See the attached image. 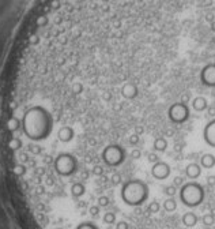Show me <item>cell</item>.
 Returning <instances> with one entry per match:
<instances>
[{
	"instance_id": "1",
	"label": "cell",
	"mask_w": 215,
	"mask_h": 229,
	"mask_svg": "<svg viewBox=\"0 0 215 229\" xmlns=\"http://www.w3.org/2000/svg\"><path fill=\"white\" fill-rule=\"evenodd\" d=\"M148 198V186L139 179L128 180L121 186V199L128 206H140Z\"/></svg>"
},
{
	"instance_id": "2",
	"label": "cell",
	"mask_w": 215,
	"mask_h": 229,
	"mask_svg": "<svg viewBox=\"0 0 215 229\" xmlns=\"http://www.w3.org/2000/svg\"><path fill=\"white\" fill-rule=\"evenodd\" d=\"M206 192L203 186L196 182H189L180 188V200L188 207H196L204 200Z\"/></svg>"
},
{
	"instance_id": "3",
	"label": "cell",
	"mask_w": 215,
	"mask_h": 229,
	"mask_svg": "<svg viewBox=\"0 0 215 229\" xmlns=\"http://www.w3.org/2000/svg\"><path fill=\"white\" fill-rule=\"evenodd\" d=\"M53 166H55V170L57 175L67 177V176H72L78 170V159L74 154L60 153L55 158Z\"/></svg>"
},
{
	"instance_id": "4",
	"label": "cell",
	"mask_w": 215,
	"mask_h": 229,
	"mask_svg": "<svg viewBox=\"0 0 215 229\" xmlns=\"http://www.w3.org/2000/svg\"><path fill=\"white\" fill-rule=\"evenodd\" d=\"M102 161H104L108 166H120L125 161L127 158V151L123 146L120 145H108L104 150H102Z\"/></svg>"
},
{
	"instance_id": "5",
	"label": "cell",
	"mask_w": 215,
	"mask_h": 229,
	"mask_svg": "<svg viewBox=\"0 0 215 229\" xmlns=\"http://www.w3.org/2000/svg\"><path fill=\"white\" fill-rule=\"evenodd\" d=\"M189 114H191V110H189V106L185 102L172 104L168 109L169 120L174 123V124H183V123H185L189 119Z\"/></svg>"
},
{
	"instance_id": "6",
	"label": "cell",
	"mask_w": 215,
	"mask_h": 229,
	"mask_svg": "<svg viewBox=\"0 0 215 229\" xmlns=\"http://www.w3.org/2000/svg\"><path fill=\"white\" fill-rule=\"evenodd\" d=\"M200 82L207 87H215V63H210L201 68Z\"/></svg>"
},
{
	"instance_id": "7",
	"label": "cell",
	"mask_w": 215,
	"mask_h": 229,
	"mask_svg": "<svg viewBox=\"0 0 215 229\" xmlns=\"http://www.w3.org/2000/svg\"><path fill=\"white\" fill-rule=\"evenodd\" d=\"M151 175H152V177H155L157 180H165V179L169 177V175H170V166L163 161H158V162L152 164Z\"/></svg>"
},
{
	"instance_id": "8",
	"label": "cell",
	"mask_w": 215,
	"mask_h": 229,
	"mask_svg": "<svg viewBox=\"0 0 215 229\" xmlns=\"http://www.w3.org/2000/svg\"><path fill=\"white\" fill-rule=\"evenodd\" d=\"M203 139L208 146L215 147V119L206 124L203 130Z\"/></svg>"
},
{
	"instance_id": "9",
	"label": "cell",
	"mask_w": 215,
	"mask_h": 229,
	"mask_svg": "<svg viewBox=\"0 0 215 229\" xmlns=\"http://www.w3.org/2000/svg\"><path fill=\"white\" fill-rule=\"evenodd\" d=\"M75 138V130L71 126H61L57 131V139L63 143H69Z\"/></svg>"
},
{
	"instance_id": "10",
	"label": "cell",
	"mask_w": 215,
	"mask_h": 229,
	"mask_svg": "<svg viewBox=\"0 0 215 229\" xmlns=\"http://www.w3.org/2000/svg\"><path fill=\"white\" fill-rule=\"evenodd\" d=\"M121 94L127 100H134L138 96V86L135 83H132V82H125L124 86L121 87Z\"/></svg>"
},
{
	"instance_id": "11",
	"label": "cell",
	"mask_w": 215,
	"mask_h": 229,
	"mask_svg": "<svg viewBox=\"0 0 215 229\" xmlns=\"http://www.w3.org/2000/svg\"><path fill=\"white\" fill-rule=\"evenodd\" d=\"M185 175H187L188 179L195 180L201 175V166L199 165V164H195V162L189 164V165L185 168Z\"/></svg>"
},
{
	"instance_id": "12",
	"label": "cell",
	"mask_w": 215,
	"mask_h": 229,
	"mask_svg": "<svg viewBox=\"0 0 215 229\" xmlns=\"http://www.w3.org/2000/svg\"><path fill=\"white\" fill-rule=\"evenodd\" d=\"M192 108L195 109L196 112H203V110H206L208 108V102L204 97H201V96L195 97L192 100Z\"/></svg>"
},
{
	"instance_id": "13",
	"label": "cell",
	"mask_w": 215,
	"mask_h": 229,
	"mask_svg": "<svg viewBox=\"0 0 215 229\" xmlns=\"http://www.w3.org/2000/svg\"><path fill=\"white\" fill-rule=\"evenodd\" d=\"M197 215L195 214V213H192V211H188V213H185V214L183 215V218H181V221H183V224L185 225V226H188V228H192V226H195V225L197 224Z\"/></svg>"
},
{
	"instance_id": "14",
	"label": "cell",
	"mask_w": 215,
	"mask_h": 229,
	"mask_svg": "<svg viewBox=\"0 0 215 229\" xmlns=\"http://www.w3.org/2000/svg\"><path fill=\"white\" fill-rule=\"evenodd\" d=\"M200 165L206 168V169H210V168L215 166V155L212 154H204L203 157L200 158Z\"/></svg>"
},
{
	"instance_id": "15",
	"label": "cell",
	"mask_w": 215,
	"mask_h": 229,
	"mask_svg": "<svg viewBox=\"0 0 215 229\" xmlns=\"http://www.w3.org/2000/svg\"><path fill=\"white\" fill-rule=\"evenodd\" d=\"M152 146H154L155 151H165L166 150V147H168V141L163 137H158V138H155L154 145Z\"/></svg>"
},
{
	"instance_id": "16",
	"label": "cell",
	"mask_w": 215,
	"mask_h": 229,
	"mask_svg": "<svg viewBox=\"0 0 215 229\" xmlns=\"http://www.w3.org/2000/svg\"><path fill=\"white\" fill-rule=\"evenodd\" d=\"M85 191H86V188L82 183H74L72 187H71V194L74 196H76V198H79V196L83 195Z\"/></svg>"
},
{
	"instance_id": "17",
	"label": "cell",
	"mask_w": 215,
	"mask_h": 229,
	"mask_svg": "<svg viewBox=\"0 0 215 229\" xmlns=\"http://www.w3.org/2000/svg\"><path fill=\"white\" fill-rule=\"evenodd\" d=\"M163 209H165V210H166L168 213L174 211L176 209H177V202H176V199H174V198H168V199L163 202Z\"/></svg>"
},
{
	"instance_id": "18",
	"label": "cell",
	"mask_w": 215,
	"mask_h": 229,
	"mask_svg": "<svg viewBox=\"0 0 215 229\" xmlns=\"http://www.w3.org/2000/svg\"><path fill=\"white\" fill-rule=\"evenodd\" d=\"M102 218H104V222L108 224V225H112V224L116 222V215H114V213H112V211L105 213Z\"/></svg>"
},
{
	"instance_id": "19",
	"label": "cell",
	"mask_w": 215,
	"mask_h": 229,
	"mask_svg": "<svg viewBox=\"0 0 215 229\" xmlns=\"http://www.w3.org/2000/svg\"><path fill=\"white\" fill-rule=\"evenodd\" d=\"M201 221H203V224L206 225V226H211V225L215 224V217H214V214H210V213H208V214L203 215Z\"/></svg>"
},
{
	"instance_id": "20",
	"label": "cell",
	"mask_w": 215,
	"mask_h": 229,
	"mask_svg": "<svg viewBox=\"0 0 215 229\" xmlns=\"http://www.w3.org/2000/svg\"><path fill=\"white\" fill-rule=\"evenodd\" d=\"M76 229H98V226L94 222H89V221H86V222H82L76 226Z\"/></svg>"
},
{
	"instance_id": "21",
	"label": "cell",
	"mask_w": 215,
	"mask_h": 229,
	"mask_svg": "<svg viewBox=\"0 0 215 229\" xmlns=\"http://www.w3.org/2000/svg\"><path fill=\"white\" fill-rule=\"evenodd\" d=\"M176 192H177L176 186H168L166 188H165V194H166L168 196H170V198H173V196L176 195Z\"/></svg>"
},
{
	"instance_id": "22",
	"label": "cell",
	"mask_w": 215,
	"mask_h": 229,
	"mask_svg": "<svg viewBox=\"0 0 215 229\" xmlns=\"http://www.w3.org/2000/svg\"><path fill=\"white\" fill-rule=\"evenodd\" d=\"M159 209H161V204L157 202V200H154V202H151L148 204V210H150V213H158Z\"/></svg>"
},
{
	"instance_id": "23",
	"label": "cell",
	"mask_w": 215,
	"mask_h": 229,
	"mask_svg": "<svg viewBox=\"0 0 215 229\" xmlns=\"http://www.w3.org/2000/svg\"><path fill=\"white\" fill-rule=\"evenodd\" d=\"M109 204V198L108 196H100L98 198V206L100 207H106Z\"/></svg>"
},
{
	"instance_id": "24",
	"label": "cell",
	"mask_w": 215,
	"mask_h": 229,
	"mask_svg": "<svg viewBox=\"0 0 215 229\" xmlns=\"http://www.w3.org/2000/svg\"><path fill=\"white\" fill-rule=\"evenodd\" d=\"M14 172H15V175H18V176H23L25 173H26V168H25L23 165H16L14 168Z\"/></svg>"
},
{
	"instance_id": "25",
	"label": "cell",
	"mask_w": 215,
	"mask_h": 229,
	"mask_svg": "<svg viewBox=\"0 0 215 229\" xmlns=\"http://www.w3.org/2000/svg\"><path fill=\"white\" fill-rule=\"evenodd\" d=\"M147 159H148V162L155 164V162L159 161V157H158V154H157V153H150L147 155Z\"/></svg>"
},
{
	"instance_id": "26",
	"label": "cell",
	"mask_w": 215,
	"mask_h": 229,
	"mask_svg": "<svg viewBox=\"0 0 215 229\" xmlns=\"http://www.w3.org/2000/svg\"><path fill=\"white\" fill-rule=\"evenodd\" d=\"M116 229H130V224L127 221H119L116 224Z\"/></svg>"
},
{
	"instance_id": "27",
	"label": "cell",
	"mask_w": 215,
	"mask_h": 229,
	"mask_svg": "<svg viewBox=\"0 0 215 229\" xmlns=\"http://www.w3.org/2000/svg\"><path fill=\"white\" fill-rule=\"evenodd\" d=\"M184 184V179L180 177V176H177V177H174V182H173V186L176 187H181Z\"/></svg>"
},
{
	"instance_id": "28",
	"label": "cell",
	"mask_w": 215,
	"mask_h": 229,
	"mask_svg": "<svg viewBox=\"0 0 215 229\" xmlns=\"http://www.w3.org/2000/svg\"><path fill=\"white\" fill-rule=\"evenodd\" d=\"M140 155H142V151H140L139 149H134V150L131 151V157H132V158H135V159L140 158Z\"/></svg>"
},
{
	"instance_id": "29",
	"label": "cell",
	"mask_w": 215,
	"mask_h": 229,
	"mask_svg": "<svg viewBox=\"0 0 215 229\" xmlns=\"http://www.w3.org/2000/svg\"><path fill=\"white\" fill-rule=\"evenodd\" d=\"M90 214L97 217L98 214H100V206H91L90 207Z\"/></svg>"
},
{
	"instance_id": "30",
	"label": "cell",
	"mask_w": 215,
	"mask_h": 229,
	"mask_svg": "<svg viewBox=\"0 0 215 229\" xmlns=\"http://www.w3.org/2000/svg\"><path fill=\"white\" fill-rule=\"evenodd\" d=\"M112 183H113V184H120V183H121V176H120V175H113V176H112Z\"/></svg>"
},
{
	"instance_id": "31",
	"label": "cell",
	"mask_w": 215,
	"mask_h": 229,
	"mask_svg": "<svg viewBox=\"0 0 215 229\" xmlns=\"http://www.w3.org/2000/svg\"><path fill=\"white\" fill-rule=\"evenodd\" d=\"M207 114H208V116H211V117H215V106L214 105H211V106H208V108H207Z\"/></svg>"
},
{
	"instance_id": "32",
	"label": "cell",
	"mask_w": 215,
	"mask_h": 229,
	"mask_svg": "<svg viewBox=\"0 0 215 229\" xmlns=\"http://www.w3.org/2000/svg\"><path fill=\"white\" fill-rule=\"evenodd\" d=\"M130 142H131V145H136V143H139V137L136 134L132 135L131 139H130Z\"/></svg>"
},
{
	"instance_id": "33",
	"label": "cell",
	"mask_w": 215,
	"mask_h": 229,
	"mask_svg": "<svg viewBox=\"0 0 215 229\" xmlns=\"http://www.w3.org/2000/svg\"><path fill=\"white\" fill-rule=\"evenodd\" d=\"M93 172H94L96 175H102V168H101V166H96V168L93 169Z\"/></svg>"
},
{
	"instance_id": "34",
	"label": "cell",
	"mask_w": 215,
	"mask_h": 229,
	"mask_svg": "<svg viewBox=\"0 0 215 229\" xmlns=\"http://www.w3.org/2000/svg\"><path fill=\"white\" fill-rule=\"evenodd\" d=\"M207 182H208L210 186H215V176H210L207 179Z\"/></svg>"
},
{
	"instance_id": "35",
	"label": "cell",
	"mask_w": 215,
	"mask_h": 229,
	"mask_svg": "<svg viewBox=\"0 0 215 229\" xmlns=\"http://www.w3.org/2000/svg\"><path fill=\"white\" fill-rule=\"evenodd\" d=\"M188 101H189V94L187 93V94H184V96H183V101H181V102H185V104H187Z\"/></svg>"
},
{
	"instance_id": "36",
	"label": "cell",
	"mask_w": 215,
	"mask_h": 229,
	"mask_svg": "<svg viewBox=\"0 0 215 229\" xmlns=\"http://www.w3.org/2000/svg\"><path fill=\"white\" fill-rule=\"evenodd\" d=\"M211 30L215 31V20H211Z\"/></svg>"
},
{
	"instance_id": "37",
	"label": "cell",
	"mask_w": 215,
	"mask_h": 229,
	"mask_svg": "<svg viewBox=\"0 0 215 229\" xmlns=\"http://www.w3.org/2000/svg\"><path fill=\"white\" fill-rule=\"evenodd\" d=\"M59 229H60V228H59Z\"/></svg>"
}]
</instances>
